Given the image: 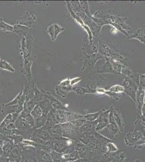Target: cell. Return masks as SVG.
Wrapping results in <instances>:
<instances>
[{"instance_id":"obj_20","label":"cell","mask_w":145,"mask_h":162,"mask_svg":"<svg viewBox=\"0 0 145 162\" xmlns=\"http://www.w3.org/2000/svg\"><path fill=\"white\" fill-rule=\"evenodd\" d=\"M104 93H106V94L109 95L111 98H114L115 99H116V98H119L120 97V95L119 94V93H116V92H112L111 91H105Z\"/></svg>"},{"instance_id":"obj_13","label":"cell","mask_w":145,"mask_h":162,"mask_svg":"<svg viewBox=\"0 0 145 162\" xmlns=\"http://www.w3.org/2000/svg\"><path fill=\"white\" fill-rule=\"evenodd\" d=\"M108 123V114L107 113H106L102 115L101 117L99 124L97 127V130H100L101 129L104 128L105 126L107 125Z\"/></svg>"},{"instance_id":"obj_32","label":"cell","mask_w":145,"mask_h":162,"mask_svg":"<svg viewBox=\"0 0 145 162\" xmlns=\"http://www.w3.org/2000/svg\"></svg>"},{"instance_id":"obj_7","label":"cell","mask_w":145,"mask_h":162,"mask_svg":"<svg viewBox=\"0 0 145 162\" xmlns=\"http://www.w3.org/2000/svg\"><path fill=\"white\" fill-rule=\"evenodd\" d=\"M130 38H136L142 43H145V28L138 30Z\"/></svg>"},{"instance_id":"obj_21","label":"cell","mask_w":145,"mask_h":162,"mask_svg":"<svg viewBox=\"0 0 145 162\" xmlns=\"http://www.w3.org/2000/svg\"><path fill=\"white\" fill-rule=\"evenodd\" d=\"M99 115V113H93V114H89V115L85 116V117L86 118L87 120H88L93 121V120H95L97 118Z\"/></svg>"},{"instance_id":"obj_26","label":"cell","mask_w":145,"mask_h":162,"mask_svg":"<svg viewBox=\"0 0 145 162\" xmlns=\"http://www.w3.org/2000/svg\"><path fill=\"white\" fill-rule=\"evenodd\" d=\"M21 159H9V162H21Z\"/></svg>"},{"instance_id":"obj_22","label":"cell","mask_w":145,"mask_h":162,"mask_svg":"<svg viewBox=\"0 0 145 162\" xmlns=\"http://www.w3.org/2000/svg\"><path fill=\"white\" fill-rule=\"evenodd\" d=\"M70 83H71V80L70 79H64V80L61 81L59 85L60 86H61L62 87H68V86H69L71 85Z\"/></svg>"},{"instance_id":"obj_25","label":"cell","mask_w":145,"mask_h":162,"mask_svg":"<svg viewBox=\"0 0 145 162\" xmlns=\"http://www.w3.org/2000/svg\"><path fill=\"white\" fill-rule=\"evenodd\" d=\"M0 162H9V159L8 157H1Z\"/></svg>"},{"instance_id":"obj_12","label":"cell","mask_w":145,"mask_h":162,"mask_svg":"<svg viewBox=\"0 0 145 162\" xmlns=\"http://www.w3.org/2000/svg\"><path fill=\"white\" fill-rule=\"evenodd\" d=\"M11 123H13V118L12 113H8L6 117L4 118L3 121L0 124V129H4L7 127L8 125Z\"/></svg>"},{"instance_id":"obj_29","label":"cell","mask_w":145,"mask_h":162,"mask_svg":"<svg viewBox=\"0 0 145 162\" xmlns=\"http://www.w3.org/2000/svg\"><path fill=\"white\" fill-rule=\"evenodd\" d=\"M85 162V161L83 159H78V160H76V161H72V162Z\"/></svg>"},{"instance_id":"obj_5","label":"cell","mask_w":145,"mask_h":162,"mask_svg":"<svg viewBox=\"0 0 145 162\" xmlns=\"http://www.w3.org/2000/svg\"><path fill=\"white\" fill-rule=\"evenodd\" d=\"M37 104L41 107V109L42 110L43 113L48 114L49 111L53 109L52 106H51V104L50 101H49L48 99L45 96V98L43 99L42 101L39 102Z\"/></svg>"},{"instance_id":"obj_30","label":"cell","mask_w":145,"mask_h":162,"mask_svg":"<svg viewBox=\"0 0 145 162\" xmlns=\"http://www.w3.org/2000/svg\"><path fill=\"white\" fill-rule=\"evenodd\" d=\"M3 156V150L2 148L0 147V157H2Z\"/></svg>"},{"instance_id":"obj_18","label":"cell","mask_w":145,"mask_h":162,"mask_svg":"<svg viewBox=\"0 0 145 162\" xmlns=\"http://www.w3.org/2000/svg\"><path fill=\"white\" fill-rule=\"evenodd\" d=\"M54 27H55V36H54V38H55V40L57 37V36L59 35V34L61 31H62L64 30V29L63 28H62L61 26H59L57 24H54Z\"/></svg>"},{"instance_id":"obj_3","label":"cell","mask_w":145,"mask_h":162,"mask_svg":"<svg viewBox=\"0 0 145 162\" xmlns=\"http://www.w3.org/2000/svg\"><path fill=\"white\" fill-rule=\"evenodd\" d=\"M45 92L43 93L44 95L48 99L53 109L56 110H63V109H64V107L63 106L62 104L60 102V101H58L54 97H53L50 93L46 92Z\"/></svg>"},{"instance_id":"obj_27","label":"cell","mask_w":145,"mask_h":162,"mask_svg":"<svg viewBox=\"0 0 145 162\" xmlns=\"http://www.w3.org/2000/svg\"><path fill=\"white\" fill-rule=\"evenodd\" d=\"M4 144V140L2 138H0V147L2 148Z\"/></svg>"},{"instance_id":"obj_15","label":"cell","mask_w":145,"mask_h":162,"mask_svg":"<svg viewBox=\"0 0 145 162\" xmlns=\"http://www.w3.org/2000/svg\"><path fill=\"white\" fill-rule=\"evenodd\" d=\"M50 155L52 157L53 161L54 162H61L62 160V153H60L59 152L52 150L49 153Z\"/></svg>"},{"instance_id":"obj_9","label":"cell","mask_w":145,"mask_h":162,"mask_svg":"<svg viewBox=\"0 0 145 162\" xmlns=\"http://www.w3.org/2000/svg\"><path fill=\"white\" fill-rule=\"evenodd\" d=\"M144 93H145V91L144 90V89H142L141 87H139L138 88V90H137V91L136 97H137V99L138 104L139 105V106L140 107V108H142V103L144 102Z\"/></svg>"},{"instance_id":"obj_4","label":"cell","mask_w":145,"mask_h":162,"mask_svg":"<svg viewBox=\"0 0 145 162\" xmlns=\"http://www.w3.org/2000/svg\"><path fill=\"white\" fill-rule=\"evenodd\" d=\"M22 152V145L21 144H17L13 148L9 159H21Z\"/></svg>"},{"instance_id":"obj_11","label":"cell","mask_w":145,"mask_h":162,"mask_svg":"<svg viewBox=\"0 0 145 162\" xmlns=\"http://www.w3.org/2000/svg\"><path fill=\"white\" fill-rule=\"evenodd\" d=\"M0 69L4 70H6L11 72H14L15 69L12 67V65L4 60L1 58L0 61Z\"/></svg>"},{"instance_id":"obj_8","label":"cell","mask_w":145,"mask_h":162,"mask_svg":"<svg viewBox=\"0 0 145 162\" xmlns=\"http://www.w3.org/2000/svg\"><path fill=\"white\" fill-rule=\"evenodd\" d=\"M44 98H45L44 94L42 93V92H41V91L39 90L35 85L34 90V99L36 102V103L37 104L39 102L42 101Z\"/></svg>"},{"instance_id":"obj_17","label":"cell","mask_w":145,"mask_h":162,"mask_svg":"<svg viewBox=\"0 0 145 162\" xmlns=\"http://www.w3.org/2000/svg\"><path fill=\"white\" fill-rule=\"evenodd\" d=\"M112 92H116V93H121L122 92L125 91V89L123 87L119 86V85H116L114 86L110 89V90Z\"/></svg>"},{"instance_id":"obj_34","label":"cell","mask_w":145,"mask_h":162,"mask_svg":"<svg viewBox=\"0 0 145 162\" xmlns=\"http://www.w3.org/2000/svg\"><path fill=\"white\" fill-rule=\"evenodd\" d=\"M0 93H1V92H0Z\"/></svg>"},{"instance_id":"obj_23","label":"cell","mask_w":145,"mask_h":162,"mask_svg":"<svg viewBox=\"0 0 145 162\" xmlns=\"http://www.w3.org/2000/svg\"><path fill=\"white\" fill-rule=\"evenodd\" d=\"M81 80V78H78V77L71 79L70 84H71V86H74L75 84H76L78 83V82H80Z\"/></svg>"},{"instance_id":"obj_10","label":"cell","mask_w":145,"mask_h":162,"mask_svg":"<svg viewBox=\"0 0 145 162\" xmlns=\"http://www.w3.org/2000/svg\"><path fill=\"white\" fill-rule=\"evenodd\" d=\"M43 114L42 110L41 109V107L39 104H36L32 111L30 113V115L33 117L34 120L39 119L41 117Z\"/></svg>"},{"instance_id":"obj_2","label":"cell","mask_w":145,"mask_h":162,"mask_svg":"<svg viewBox=\"0 0 145 162\" xmlns=\"http://www.w3.org/2000/svg\"><path fill=\"white\" fill-rule=\"evenodd\" d=\"M36 155L34 153L35 159L36 162H54L52 157L48 152L39 147L36 148Z\"/></svg>"},{"instance_id":"obj_31","label":"cell","mask_w":145,"mask_h":162,"mask_svg":"<svg viewBox=\"0 0 145 162\" xmlns=\"http://www.w3.org/2000/svg\"><path fill=\"white\" fill-rule=\"evenodd\" d=\"M1 57H0V61H1Z\"/></svg>"},{"instance_id":"obj_16","label":"cell","mask_w":145,"mask_h":162,"mask_svg":"<svg viewBox=\"0 0 145 162\" xmlns=\"http://www.w3.org/2000/svg\"><path fill=\"white\" fill-rule=\"evenodd\" d=\"M46 30L48 33V34L50 35V38L52 40V41H54L55 40V27H54V24H51L50 26L46 28Z\"/></svg>"},{"instance_id":"obj_14","label":"cell","mask_w":145,"mask_h":162,"mask_svg":"<svg viewBox=\"0 0 145 162\" xmlns=\"http://www.w3.org/2000/svg\"><path fill=\"white\" fill-rule=\"evenodd\" d=\"M0 30L4 32H13L14 31V26L9 25L7 23L4 22L2 19L0 18Z\"/></svg>"},{"instance_id":"obj_28","label":"cell","mask_w":145,"mask_h":162,"mask_svg":"<svg viewBox=\"0 0 145 162\" xmlns=\"http://www.w3.org/2000/svg\"><path fill=\"white\" fill-rule=\"evenodd\" d=\"M142 113L143 115L145 117V103L143 105V108H142Z\"/></svg>"},{"instance_id":"obj_6","label":"cell","mask_w":145,"mask_h":162,"mask_svg":"<svg viewBox=\"0 0 145 162\" xmlns=\"http://www.w3.org/2000/svg\"><path fill=\"white\" fill-rule=\"evenodd\" d=\"M14 147V146L13 145H12L11 143L4 141V146L2 147L3 156L2 157L9 158Z\"/></svg>"},{"instance_id":"obj_33","label":"cell","mask_w":145,"mask_h":162,"mask_svg":"<svg viewBox=\"0 0 145 162\" xmlns=\"http://www.w3.org/2000/svg\"><path fill=\"white\" fill-rule=\"evenodd\" d=\"M0 159H1V157H0Z\"/></svg>"},{"instance_id":"obj_24","label":"cell","mask_w":145,"mask_h":162,"mask_svg":"<svg viewBox=\"0 0 145 162\" xmlns=\"http://www.w3.org/2000/svg\"><path fill=\"white\" fill-rule=\"evenodd\" d=\"M141 83L142 86L144 87V89L145 90V75L141 76Z\"/></svg>"},{"instance_id":"obj_1","label":"cell","mask_w":145,"mask_h":162,"mask_svg":"<svg viewBox=\"0 0 145 162\" xmlns=\"http://www.w3.org/2000/svg\"><path fill=\"white\" fill-rule=\"evenodd\" d=\"M36 20L37 18L35 15L27 12L26 15L23 16L21 18L18 19L17 24L23 26H26L27 28H33L34 24L36 23Z\"/></svg>"},{"instance_id":"obj_19","label":"cell","mask_w":145,"mask_h":162,"mask_svg":"<svg viewBox=\"0 0 145 162\" xmlns=\"http://www.w3.org/2000/svg\"><path fill=\"white\" fill-rule=\"evenodd\" d=\"M72 90L75 91L78 94H81L82 93H86L88 91H87L86 89L83 88H80V87H74V88H72Z\"/></svg>"}]
</instances>
